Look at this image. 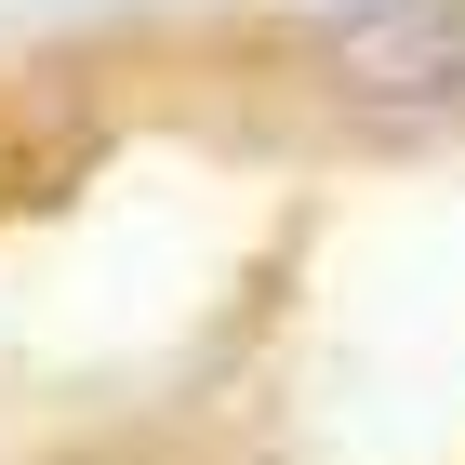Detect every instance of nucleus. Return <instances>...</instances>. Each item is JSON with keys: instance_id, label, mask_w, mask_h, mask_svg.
<instances>
[{"instance_id": "nucleus-1", "label": "nucleus", "mask_w": 465, "mask_h": 465, "mask_svg": "<svg viewBox=\"0 0 465 465\" xmlns=\"http://www.w3.org/2000/svg\"><path fill=\"white\" fill-rule=\"evenodd\" d=\"M359 107H452L465 94V0H372L320 54Z\"/></svg>"}]
</instances>
